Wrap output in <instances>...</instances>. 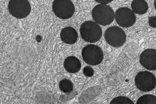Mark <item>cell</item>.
I'll list each match as a JSON object with an SVG mask.
<instances>
[{"instance_id": "6da1fadb", "label": "cell", "mask_w": 156, "mask_h": 104, "mask_svg": "<svg viewBox=\"0 0 156 104\" xmlns=\"http://www.w3.org/2000/svg\"><path fill=\"white\" fill-rule=\"evenodd\" d=\"M80 33L83 40L90 43H97L102 35L101 27L94 21H85L80 28Z\"/></svg>"}, {"instance_id": "7a4b0ae2", "label": "cell", "mask_w": 156, "mask_h": 104, "mask_svg": "<svg viewBox=\"0 0 156 104\" xmlns=\"http://www.w3.org/2000/svg\"><path fill=\"white\" fill-rule=\"evenodd\" d=\"M115 13L112 8L107 5H97L92 10V17L98 24L106 26L113 21Z\"/></svg>"}, {"instance_id": "3957f363", "label": "cell", "mask_w": 156, "mask_h": 104, "mask_svg": "<svg viewBox=\"0 0 156 104\" xmlns=\"http://www.w3.org/2000/svg\"><path fill=\"white\" fill-rule=\"evenodd\" d=\"M82 58L86 64L96 66L102 62L104 54L99 46L90 44L86 46L82 50Z\"/></svg>"}, {"instance_id": "277c9868", "label": "cell", "mask_w": 156, "mask_h": 104, "mask_svg": "<svg viewBox=\"0 0 156 104\" xmlns=\"http://www.w3.org/2000/svg\"><path fill=\"white\" fill-rule=\"evenodd\" d=\"M52 10L56 17L66 20L73 16L75 7L70 0H55L52 3Z\"/></svg>"}, {"instance_id": "5b68a950", "label": "cell", "mask_w": 156, "mask_h": 104, "mask_svg": "<svg viewBox=\"0 0 156 104\" xmlns=\"http://www.w3.org/2000/svg\"><path fill=\"white\" fill-rule=\"evenodd\" d=\"M9 12L12 17L22 19L30 13V4L27 0H10L8 5Z\"/></svg>"}, {"instance_id": "8992f818", "label": "cell", "mask_w": 156, "mask_h": 104, "mask_svg": "<svg viewBox=\"0 0 156 104\" xmlns=\"http://www.w3.org/2000/svg\"><path fill=\"white\" fill-rule=\"evenodd\" d=\"M105 39L108 44L113 47H120L124 44L126 39V35L124 31L119 27L108 28L105 32Z\"/></svg>"}, {"instance_id": "52a82bcc", "label": "cell", "mask_w": 156, "mask_h": 104, "mask_svg": "<svg viewBox=\"0 0 156 104\" xmlns=\"http://www.w3.org/2000/svg\"><path fill=\"white\" fill-rule=\"evenodd\" d=\"M155 77L149 71L139 72L135 77V85L142 92H149L155 88Z\"/></svg>"}, {"instance_id": "ba28073f", "label": "cell", "mask_w": 156, "mask_h": 104, "mask_svg": "<svg viewBox=\"0 0 156 104\" xmlns=\"http://www.w3.org/2000/svg\"><path fill=\"white\" fill-rule=\"evenodd\" d=\"M115 17L116 23L122 28H129L133 26L136 21L135 14L127 7H121L117 9Z\"/></svg>"}, {"instance_id": "9c48e42d", "label": "cell", "mask_w": 156, "mask_h": 104, "mask_svg": "<svg viewBox=\"0 0 156 104\" xmlns=\"http://www.w3.org/2000/svg\"><path fill=\"white\" fill-rule=\"evenodd\" d=\"M140 63L144 68L149 71H155L156 69V50L147 49L140 56Z\"/></svg>"}, {"instance_id": "30bf717a", "label": "cell", "mask_w": 156, "mask_h": 104, "mask_svg": "<svg viewBox=\"0 0 156 104\" xmlns=\"http://www.w3.org/2000/svg\"><path fill=\"white\" fill-rule=\"evenodd\" d=\"M60 37L63 43L71 45L77 41L78 34L73 28L67 27L62 29L60 34Z\"/></svg>"}, {"instance_id": "8fae6325", "label": "cell", "mask_w": 156, "mask_h": 104, "mask_svg": "<svg viewBox=\"0 0 156 104\" xmlns=\"http://www.w3.org/2000/svg\"><path fill=\"white\" fill-rule=\"evenodd\" d=\"M64 67L67 72L75 74L80 70L81 64L76 57H68L64 61Z\"/></svg>"}, {"instance_id": "7c38bea8", "label": "cell", "mask_w": 156, "mask_h": 104, "mask_svg": "<svg viewBox=\"0 0 156 104\" xmlns=\"http://www.w3.org/2000/svg\"><path fill=\"white\" fill-rule=\"evenodd\" d=\"M132 11L136 14H144L148 9V5L144 0H133L131 3Z\"/></svg>"}, {"instance_id": "4fadbf2b", "label": "cell", "mask_w": 156, "mask_h": 104, "mask_svg": "<svg viewBox=\"0 0 156 104\" xmlns=\"http://www.w3.org/2000/svg\"><path fill=\"white\" fill-rule=\"evenodd\" d=\"M59 89L64 93H69L71 92L73 89V85L70 80L68 79H62L59 81L58 84Z\"/></svg>"}, {"instance_id": "5bb4252c", "label": "cell", "mask_w": 156, "mask_h": 104, "mask_svg": "<svg viewBox=\"0 0 156 104\" xmlns=\"http://www.w3.org/2000/svg\"><path fill=\"white\" fill-rule=\"evenodd\" d=\"M137 104H155L156 97L153 95H144L139 98Z\"/></svg>"}, {"instance_id": "9a60e30c", "label": "cell", "mask_w": 156, "mask_h": 104, "mask_svg": "<svg viewBox=\"0 0 156 104\" xmlns=\"http://www.w3.org/2000/svg\"><path fill=\"white\" fill-rule=\"evenodd\" d=\"M133 101L125 96H119L112 99L110 104H133Z\"/></svg>"}, {"instance_id": "2e32d148", "label": "cell", "mask_w": 156, "mask_h": 104, "mask_svg": "<svg viewBox=\"0 0 156 104\" xmlns=\"http://www.w3.org/2000/svg\"><path fill=\"white\" fill-rule=\"evenodd\" d=\"M83 74L86 76V77H88V78H90L94 75V70H93L92 67H90V66H87L83 68Z\"/></svg>"}, {"instance_id": "e0dca14e", "label": "cell", "mask_w": 156, "mask_h": 104, "mask_svg": "<svg viewBox=\"0 0 156 104\" xmlns=\"http://www.w3.org/2000/svg\"><path fill=\"white\" fill-rule=\"evenodd\" d=\"M112 0H95V2H100L101 5H105L106 3H108V2H112Z\"/></svg>"}]
</instances>
